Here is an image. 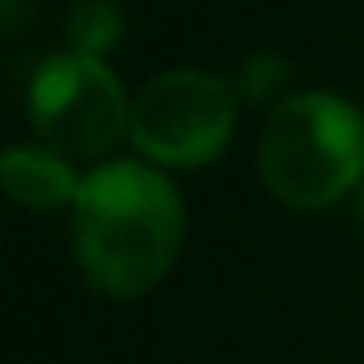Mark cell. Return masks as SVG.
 <instances>
[{
  "instance_id": "cell-8",
  "label": "cell",
  "mask_w": 364,
  "mask_h": 364,
  "mask_svg": "<svg viewBox=\"0 0 364 364\" xmlns=\"http://www.w3.org/2000/svg\"><path fill=\"white\" fill-rule=\"evenodd\" d=\"M18 22H22V0H5V26L18 31Z\"/></svg>"
},
{
  "instance_id": "cell-3",
  "label": "cell",
  "mask_w": 364,
  "mask_h": 364,
  "mask_svg": "<svg viewBox=\"0 0 364 364\" xmlns=\"http://www.w3.org/2000/svg\"><path fill=\"white\" fill-rule=\"evenodd\" d=\"M26 116L43 146L65 159H103L133 129V103L120 77L82 52L48 56L26 86Z\"/></svg>"
},
{
  "instance_id": "cell-1",
  "label": "cell",
  "mask_w": 364,
  "mask_h": 364,
  "mask_svg": "<svg viewBox=\"0 0 364 364\" xmlns=\"http://www.w3.org/2000/svg\"><path fill=\"white\" fill-rule=\"evenodd\" d=\"M185 206L171 180L137 159L99 163L73 202V249L86 283L107 300L150 291L176 262Z\"/></svg>"
},
{
  "instance_id": "cell-4",
  "label": "cell",
  "mask_w": 364,
  "mask_h": 364,
  "mask_svg": "<svg viewBox=\"0 0 364 364\" xmlns=\"http://www.w3.org/2000/svg\"><path fill=\"white\" fill-rule=\"evenodd\" d=\"M236 86L215 73H159L133 99V146L154 167H202L236 133Z\"/></svg>"
},
{
  "instance_id": "cell-6",
  "label": "cell",
  "mask_w": 364,
  "mask_h": 364,
  "mask_svg": "<svg viewBox=\"0 0 364 364\" xmlns=\"http://www.w3.org/2000/svg\"><path fill=\"white\" fill-rule=\"evenodd\" d=\"M65 31H69L73 52L103 60L124 35V14H120L116 0H73Z\"/></svg>"
},
{
  "instance_id": "cell-5",
  "label": "cell",
  "mask_w": 364,
  "mask_h": 364,
  "mask_svg": "<svg viewBox=\"0 0 364 364\" xmlns=\"http://www.w3.org/2000/svg\"><path fill=\"white\" fill-rule=\"evenodd\" d=\"M0 176L9 198L31 210H60L73 206L82 193V176L52 146H9L0 159Z\"/></svg>"
},
{
  "instance_id": "cell-9",
  "label": "cell",
  "mask_w": 364,
  "mask_h": 364,
  "mask_svg": "<svg viewBox=\"0 0 364 364\" xmlns=\"http://www.w3.org/2000/svg\"><path fill=\"white\" fill-rule=\"evenodd\" d=\"M355 228L364 236V180H360V189H355Z\"/></svg>"
},
{
  "instance_id": "cell-7",
  "label": "cell",
  "mask_w": 364,
  "mask_h": 364,
  "mask_svg": "<svg viewBox=\"0 0 364 364\" xmlns=\"http://www.w3.org/2000/svg\"><path fill=\"white\" fill-rule=\"evenodd\" d=\"M287 77H291V60L283 52H257V56H249L240 65L236 95L249 99V103H266V99H274L287 86Z\"/></svg>"
},
{
  "instance_id": "cell-2",
  "label": "cell",
  "mask_w": 364,
  "mask_h": 364,
  "mask_svg": "<svg viewBox=\"0 0 364 364\" xmlns=\"http://www.w3.org/2000/svg\"><path fill=\"white\" fill-rule=\"evenodd\" d=\"M266 189L291 210L334 206L364 180V116L326 90L283 99L257 141Z\"/></svg>"
}]
</instances>
